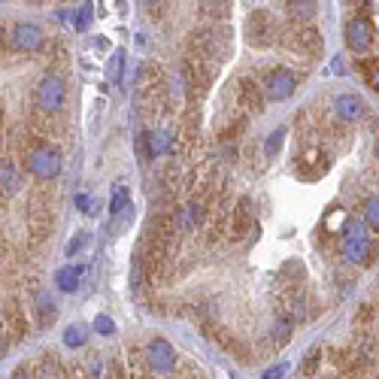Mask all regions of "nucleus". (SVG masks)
<instances>
[{
  "instance_id": "6e6552de",
  "label": "nucleus",
  "mask_w": 379,
  "mask_h": 379,
  "mask_svg": "<svg viewBox=\"0 0 379 379\" xmlns=\"http://www.w3.org/2000/svg\"><path fill=\"white\" fill-rule=\"evenodd\" d=\"M13 43L21 52H37L43 46V31L37 25H31V21H19L13 31Z\"/></svg>"
},
{
  "instance_id": "9b49d317",
  "label": "nucleus",
  "mask_w": 379,
  "mask_h": 379,
  "mask_svg": "<svg viewBox=\"0 0 379 379\" xmlns=\"http://www.w3.org/2000/svg\"><path fill=\"white\" fill-rule=\"evenodd\" d=\"M197 13L212 21L231 19V0H197Z\"/></svg>"
},
{
  "instance_id": "393cba45",
  "label": "nucleus",
  "mask_w": 379,
  "mask_h": 379,
  "mask_svg": "<svg viewBox=\"0 0 379 379\" xmlns=\"http://www.w3.org/2000/svg\"><path fill=\"white\" fill-rule=\"evenodd\" d=\"M82 343H85V331H82L79 325H70V328L64 331V346H67V349H79Z\"/></svg>"
},
{
  "instance_id": "20e7f679",
  "label": "nucleus",
  "mask_w": 379,
  "mask_h": 379,
  "mask_svg": "<svg viewBox=\"0 0 379 379\" xmlns=\"http://www.w3.org/2000/svg\"><path fill=\"white\" fill-rule=\"evenodd\" d=\"M67 98V85L61 76H43L37 85V106L43 113H58L64 106Z\"/></svg>"
},
{
  "instance_id": "a211bd4d",
  "label": "nucleus",
  "mask_w": 379,
  "mask_h": 379,
  "mask_svg": "<svg viewBox=\"0 0 379 379\" xmlns=\"http://www.w3.org/2000/svg\"><path fill=\"white\" fill-rule=\"evenodd\" d=\"M88 373H91V379H113V364H110V358H103V355H94V358L88 361Z\"/></svg>"
},
{
  "instance_id": "ddd939ff",
  "label": "nucleus",
  "mask_w": 379,
  "mask_h": 379,
  "mask_svg": "<svg viewBox=\"0 0 379 379\" xmlns=\"http://www.w3.org/2000/svg\"><path fill=\"white\" fill-rule=\"evenodd\" d=\"M79 267H73V264H67V267H61L55 274V282H58V289L61 291H67V294H73L76 289H79Z\"/></svg>"
},
{
  "instance_id": "423d86ee",
  "label": "nucleus",
  "mask_w": 379,
  "mask_h": 379,
  "mask_svg": "<svg viewBox=\"0 0 379 379\" xmlns=\"http://www.w3.org/2000/svg\"><path fill=\"white\" fill-rule=\"evenodd\" d=\"M146 364H149V370H155V373H170L176 367V349L161 337L152 340L146 346Z\"/></svg>"
},
{
  "instance_id": "473e14b6",
  "label": "nucleus",
  "mask_w": 379,
  "mask_h": 379,
  "mask_svg": "<svg viewBox=\"0 0 379 379\" xmlns=\"http://www.w3.org/2000/svg\"><path fill=\"white\" fill-rule=\"evenodd\" d=\"M13 379H31V376H28V370H16Z\"/></svg>"
},
{
  "instance_id": "aec40b11",
  "label": "nucleus",
  "mask_w": 379,
  "mask_h": 379,
  "mask_svg": "<svg viewBox=\"0 0 379 379\" xmlns=\"http://www.w3.org/2000/svg\"><path fill=\"white\" fill-rule=\"evenodd\" d=\"M122 73H125V52H113V58L106 61V79L122 82Z\"/></svg>"
},
{
  "instance_id": "c756f323",
  "label": "nucleus",
  "mask_w": 379,
  "mask_h": 379,
  "mask_svg": "<svg viewBox=\"0 0 379 379\" xmlns=\"http://www.w3.org/2000/svg\"><path fill=\"white\" fill-rule=\"evenodd\" d=\"M76 207H79L82 212H88V209H91V197H88V194H76Z\"/></svg>"
},
{
  "instance_id": "dca6fc26",
  "label": "nucleus",
  "mask_w": 379,
  "mask_h": 379,
  "mask_svg": "<svg viewBox=\"0 0 379 379\" xmlns=\"http://www.w3.org/2000/svg\"><path fill=\"white\" fill-rule=\"evenodd\" d=\"M131 204V188L128 185H113V197H110V216H118V212H125V207Z\"/></svg>"
},
{
  "instance_id": "bb28decb",
  "label": "nucleus",
  "mask_w": 379,
  "mask_h": 379,
  "mask_svg": "<svg viewBox=\"0 0 379 379\" xmlns=\"http://www.w3.org/2000/svg\"><path fill=\"white\" fill-rule=\"evenodd\" d=\"M94 331H98V334H103V337H113L115 334V322L110 316H94Z\"/></svg>"
},
{
  "instance_id": "72a5a7b5",
  "label": "nucleus",
  "mask_w": 379,
  "mask_h": 379,
  "mask_svg": "<svg viewBox=\"0 0 379 379\" xmlns=\"http://www.w3.org/2000/svg\"><path fill=\"white\" fill-rule=\"evenodd\" d=\"M4 40H6V37H4V28H0V46H4Z\"/></svg>"
},
{
  "instance_id": "f257e3e1",
  "label": "nucleus",
  "mask_w": 379,
  "mask_h": 379,
  "mask_svg": "<svg viewBox=\"0 0 379 379\" xmlns=\"http://www.w3.org/2000/svg\"><path fill=\"white\" fill-rule=\"evenodd\" d=\"M343 255L352 264H370V237L361 222H349L343 228Z\"/></svg>"
},
{
  "instance_id": "c85d7f7f",
  "label": "nucleus",
  "mask_w": 379,
  "mask_h": 379,
  "mask_svg": "<svg viewBox=\"0 0 379 379\" xmlns=\"http://www.w3.org/2000/svg\"><path fill=\"white\" fill-rule=\"evenodd\" d=\"M286 373H289V364L282 361V364H274L270 370H264V376H261V379H286Z\"/></svg>"
},
{
  "instance_id": "cd10ccee",
  "label": "nucleus",
  "mask_w": 379,
  "mask_h": 379,
  "mask_svg": "<svg viewBox=\"0 0 379 379\" xmlns=\"http://www.w3.org/2000/svg\"><path fill=\"white\" fill-rule=\"evenodd\" d=\"M85 243H88V234H76L73 240L67 243V258H73V255H76V252H79V249L85 246Z\"/></svg>"
},
{
  "instance_id": "7c9ffc66",
  "label": "nucleus",
  "mask_w": 379,
  "mask_h": 379,
  "mask_svg": "<svg viewBox=\"0 0 379 379\" xmlns=\"http://www.w3.org/2000/svg\"><path fill=\"white\" fill-rule=\"evenodd\" d=\"M316 364H318V352H313V355H310V361H306L303 370H306V373H313V370H316Z\"/></svg>"
},
{
  "instance_id": "4be33fe9",
  "label": "nucleus",
  "mask_w": 379,
  "mask_h": 379,
  "mask_svg": "<svg viewBox=\"0 0 379 379\" xmlns=\"http://www.w3.org/2000/svg\"><path fill=\"white\" fill-rule=\"evenodd\" d=\"M291 318L289 316H279L276 318V325H274V340H276V346H282V343H289V337H291Z\"/></svg>"
},
{
  "instance_id": "0eeeda50",
  "label": "nucleus",
  "mask_w": 379,
  "mask_h": 379,
  "mask_svg": "<svg viewBox=\"0 0 379 379\" xmlns=\"http://www.w3.org/2000/svg\"><path fill=\"white\" fill-rule=\"evenodd\" d=\"M373 40H376V31L367 19H352L346 25V43L352 52H367L373 46Z\"/></svg>"
},
{
  "instance_id": "f8f14e48",
  "label": "nucleus",
  "mask_w": 379,
  "mask_h": 379,
  "mask_svg": "<svg viewBox=\"0 0 379 379\" xmlns=\"http://www.w3.org/2000/svg\"><path fill=\"white\" fill-rule=\"evenodd\" d=\"M200 216H204V212H200V204H197V200H192V204H185L180 209V216H176V228H180V231H192L194 224L200 222Z\"/></svg>"
},
{
  "instance_id": "6ab92c4d",
  "label": "nucleus",
  "mask_w": 379,
  "mask_h": 379,
  "mask_svg": "<svg viewBox=\"0 0 379 379\" xmlns=\"http://www.w3.org/2000/svg\"><path fill=\"white\" fill-rule=\"evenodd\" d=\"M91 21H94V4H91V0H82V6L76 9L73 28H76V31H88V28H91Z\"/></svg>"
},
{
  "instance_id": "4468645a",
  "label": "nucleus",
  "mask_w": 379,
  "mask_h": 379,
  "mask_svg": "<svg viewBox=\"0 0 379 379\" xmlns=\"http://www.w3.org/2000/svg\"><path fill=\"white\" fill-rule=\"evenodd\" d=\"M286 9L294 21H310L316 16V0H286Z\"/></svg>"
},
{
  "instance_id": "2eb2a0df",
  "label": "nucleus",
  "mask_w": 379,
  "mask_h": 379,
  "mask_svg": "<svg viewBox=\"0 0 379 379\" xmlns=\"http://www.w3.org/2000/svg\"><path fill=\"white\" fill-rule=\"evenodd\" d=\"M143 137H146V152H149V158L164 155V152L170 149V134H167V131H149V134H143Z\"/></svg>"
},
{
  "instance_id": "2f4dec72",
  "label": "nucleus",
  "mask_w": 379,
  "mask_h": 379,
  "mask_svg": "<svg viewBox=\"0 0 379 379\" xmlns=\"http://www.w3.org/2000/svg\"><path fill=\"white\" fill-rule=\"evenodd\" d=\"M43 310H49V298H43ZM40 322H43V325L49 322V313H43V318H40Z\"/></svg>"
},
{
  "instance_id": "f704fd0d",
  "label": "nucleus",
  "mask_w": 379,
  "mask_h": 379,
  "mask_svg": "<svg viewBox=\"0 0 379 379\" xmlns=\"http://www.w3.org/2000/svg\"><path fill=\"white\" fill-rule=\"evenodd\" d=\"M146 4H149V6H155V4H161V0H146Z\"/></svg>"
},
{
  "instance_id": "b1692460",
  "label": "nucleus",
  "mask_w": 379,
  "mask_h": 379,
  "mask_svg": "<svg viewBox=\"0 0 379 379\" xmlns=\"http://www.w3.org/2000/svg\"><path fill=\"white\" fill-rule=\"evenodd\" d=\"M249 219H252V212H249V200H240V204H237V222H234V234H237V237L246 231Z\"/></svg>"
},
{
  "instance_id": "7ed1b4c3",
  "label": "nucleus",
  "mask_w": 379,
  "mask_h": 379,
  "mask_svg": "<svg viewBox=\"0 0 379 379\" xmlns=\"http://www.w3.org/2000/svg\"><path fill=\"white\" fill-rule=\"evenodd\" d=\"M246 37H249V43H252L255 49H267V46H274V40H276L274 16L264 13V9H255V13L249 16V21H246Z\"/></svg>"
},
{
  "instance_id": "39448f33",
  "label": "nucleus",
  "mask_w": 379,
  "mask_h": 379,
  "mask_svg": "<svg viewBox=\"0 0 379 379\" xmlns=\"http://www.w3.org/2000/svg\"><path fill=\"white\" fill-rule=\"evenodd\" d=\"M294 91H298V76H294L291 70L276 67V70H270V73H267L264 94H267L270 100H289Z\"/></svg>"
},
{
  "instance_id": "1a4fd4ad",
  "label": "nucleus",
  "mask_w": 379,
  "mask_h": 379,
  "mask_svg": "<svg viewBox=\"0 0 379 379\" xmlns=\"http://www.w3.org/2000/svg\"><path fill=\"white\" fill-rule=\"evenodd\" d=\"M334 113L343 118V122H358V118L364 115V100L358 98V94H340V98L334 100Z\"/></svg>"
},
{
  "instance_id": "f03ea898",
  "label": "nucleus",
  "mask_w": 379,
  "mask_h": 379,
  "mask_svg": "<svg viewBox=\"0 0 379 379\" xmlns=\"http://www.w3.org/2000/svg\"><path fill=\"white\" fill-rule=\"evenodd\" d=\"M28 170L37 176V180L49 182L55 180L58 173H61V152L55 146H37L28 152Z\"/></svg>"
},
{
  "instance_id": "5701e85b",
  "label": "nucleus",
  "mask_w": 379,
  "mask_h": 379,
  "mask_svg": "<svg viewBox=\"0 0 379 379\" xmlns=\"http://www.w3.org/2000/svg\"><path fill=\"white\" fill-rule=\"evenodd\" d=\"M243 103L249 106V110H261V98H258V85H255V82H243Z\"/></svg>"
},
{
  "instance_id": "c9c22d12",
  "label": "nucleus",
  "mask_w": 379,
  "mask_h": 379,
  "mask_svg": "<svg viewBox=\"0 0 379 379\" xmlns=\"http://www.w3.org/2000/svg\"><path fill=\"white\" fill-rule=\"evenodd\" d=\"M0 355H4V340H0Z\"/></svg>"
},
{
  "instance_id": "9d476101",
  "label": "nucleus",
  "mask_w": 379,
  "mask_h": 379,
  "mask_svg": "<svg viewBox=\"0 0 379 379\" xmlns=\"http://www.w3.org/2000/svg\"><path fill=\"white\" fill-rule=\"evenodd\" d=\"M21 188V173L13 161H0V194L4 197H13Z\"/></svg>"
},
{
  "instance_id": "412c9836",
  "label": "nucleus",
  "mask_w": 379,
  "mask_h": 379,
  "mask_svg": "<svg viewBox=\"0 0 379 379\" xmlns=\"http://www.w3.org/2000/svg\"><path fill=\"white\" fill-rule=\"evenodd\" d=\"M361 224L364 228H373V231L379 228V200H376V194L364 200V222Z\"/></svg>"
},
{
  "instance_id": "a878e982",
  "label": "nucleus",
  "mask_w": 379,
  "mask_h": 379,
  "mask_svg": "<svg viewBox=\"0 0 379 379\" xmlns=\"http://www.w3.org/2000/svg\"><path fill=\"white\" fill-rule=\"evenodd\" d=\"M282 140H286V128H276V131L267 137V146H264V155L267 158H276V152L282 149Z\"/></svg>"
},
{
  "instance_id": "f3484780",
  "label": "nucleus",
  "mask_w": 379,
  "mask_h": 379,
  "mask_svg": "<svg viewBox=\"0 0 379 379\" xmlns=\"http://www.w3.org/2000/svg\"><path fill=\"white\" fill-rule=\"evenodd\" d=\"M322 37L313 31V28H303L301 33H298V49H303V52H310V55H318V49H322Z\"/></svg>"
}]
</instances>
